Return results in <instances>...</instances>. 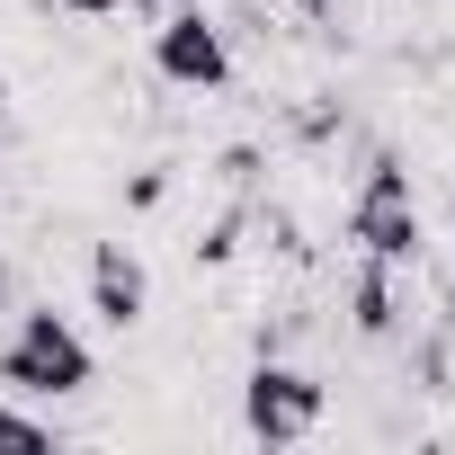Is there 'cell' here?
Listing matches in <instances>:
<instances>
[{
    "instance_id": "7",
    "label": "cell",
    "mask_w": 455,
    "mask_h": 455,
    "mask_svg": "<svg viewBox=\"0 0 455 455\" xmlns=\"http://www.w3.org/2000/svg\"><path fill=\"white\" fill-rule=\"evenodd\" d=\"M0 446H54V428H45V419H28V411H10V402H0Z\"/></svg>"
},
{
    "instance_id": "6",
    "label": "cell",
    "mask_w": 455,
    "mask_h": 455,
    "mask_svg": "<svg viewBox=\"0 0 455 455\" xmlns=\"http://www.w3.org/2000/svg\"><path fill=\"white\" fill-rule=\"evenodd\" d=\"M357 331H366V339H384V331H393V277H384V259H366V268H357Z\"/></svg>"
},
{
    "instance_id": "9",
    "label": "cell",
    "mask_w": 455,
    "mask_h": 455,
    "mask_svg": "<svg viewBox=\"0 0 455 455\" xmlns=\"http://www.w3.org/2000/svg\"><path fill=\"white\" fill-rule=\"evenodd\" d=\"M125 10H152V19H161V10H179V0H125Z\"/></svg>"
},
{
    "instance_id": "3",
    "label": "cell",
    "mask_w": 455,
    "mask_h": 455,
    "mask_svg": "<svg viewBox=\"0 0 455 455\" xmlns=\"http://www.w3.org/2000/svg\"><path fill=\"white\" fill-rule=\"evenodd\" d=\"M152 72L170 81V90H223L233 81V45H223V28L205 19V10H161V28H152Z\"/></svg>"
},
{
    "instance_id": "4",
    "label": "cell",
    "mask_w": 455,
    "mask_h": 455,
    "mask_svg": "<svg viewBox=\"0 0 455 455\" xmlns=\"http://www.w3.org/2000/svg\"><path fill=\"white\" fill-rule=\"evenodd\" d=\"M242 428H251L259 446L313 437V428H322V384H313L304 366H251V384H242Z\"/></svg>"
},
{
    "instance_id": "11",
    "label": "cell",
    "mask_w": 455,
    "mask_h": 455,
    "mask_svg": "<svg viewBox=\"0 0 455 455\" xmlns=\"http://www.w3.org/2000/svg\"><path fill=\"white\" fill-rule=\"evenodd\" d=\"M0 116H10V81H0Z\"/></svg>"
},
{
    "instance_id": "5",
    "label": "cell",
    "mask_w": 455,
    "mask_h": 455,
    "mask_svg": "<svg viewBox=\"0 0 455 455\" xmlns=\"http://www.w3.org/2000/svg\"><path fill=\"white\" fill-rule=\"evenodd\" d=\"M143 304H152L143 259H134L125 242H99V251H90V313H99V322H116V331H134V322H143Z\"/></svg>"
},
{
    "instance_id": "1",
    "label": "cell",
    "mask_w": 455,
    "mask_h": 455,
    "mask_svg": "<svg viewBox=\"0 0 455 455\" xmlns=\"http://www.w3.org/2000/svg\"><path fill=\"white\" fill-rule=\"evenodd\" d=\"M90 375H99V357H90V339H81L54 304L19 313L10 348H0V384H10V393H45V402H63V393H81Z\"/></svg>"
},
{
    "instance_id": "8",
    "label": "cell",
    "mask_w": 455,
    "mask_h": 455,
    "mask_svg": "<svg viewBox=\"0 0 455 455\" xmlns=\"http://www.w3.org/2000/svg\"><path fill=\"white\" fill-rule=\"evenodd\" d=\"M72 19H108V10H125V0H63Z\"/></svg>"
},
{
    "instance_id": "12",
    "label": "cell",
    "mask_w": 455,
    "mask_h": 455,
    "mask_svg": "<svg viewBox=\"0 0 455 455\" xmlns=\"http://www.w3.org/2000/svg\"><path fill=\"white\" fill-rule=\"evenodd\" d=\"M313 10H331V0H313Z\"/></svg>"
},
{
    "instance_id": "10",
    "label": "cell",
    "mask_w": 455,
    "mask_h": 455,
    "mask_svg": "<svg viewBox=\"0 0 455 455\" xmlns=\"http://www.w3.org/2000/svg\"><path fill=\"white\" fill-rule=\"evenodd\" d=\"M446 242H455V196H446Z\"/></svg>"
},
{
    "instance_id": "2",
    "label": "cell",
    "mask_w": 455,
    "mask_h": 455,
    "mask_svg": "<svg viewBox=\"0 0 455 455\" xmlns=\"http://www.w3.org/2000/svg\"><path fill=\"white\" fill-rule=\"evenodd\" d=\"M348 233H357L366 259H384V268L419 259V196H411V179H402L393 161L366 170V188H357V205H348Z\"/></svg>"
}]
</instances>
